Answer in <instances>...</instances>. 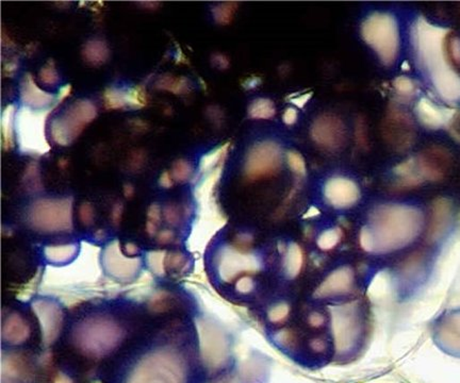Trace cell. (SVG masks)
<instances>
[{"mask_svg": "<svg viewBox=\"0 0 460 383\" xmlns=\"http://www.w3.org/2000/svg\"><path fill=\"white\" fill-rule=\"evenodd\" d=\"M39 77H40L41 83L46 87H54L59 83L60 75L56 71V64L52 60L48 61L46 65L43 66L40 74H39Z\"/></svg>", "mask_w": 460, "mask_h": 383, "instance_id": "19", "label": "cell"}, {"mask_svg": "<svg viewBox=\"0 0 460 383\" xmlns=\"http://www.w3.org/2000/svg\"><path fill=\"white\" fill-rule=\"evenodd\" d=\"M228 149H229V144H224V145L218 146V149H213V151L205 155L200 162V172H211L214 168L220 166V165L218 166V164L225 159Z\"/></svg>", "mask_w": 460, "mask_h": 383, "instance_id": "16", "label": "cell"}, {"mask_svg": "<svg viewBox=\"0 0 460 383\" xmlns=\"http://www.w3.org/2000/svg\"><path fill=\"white\" fill-rule=\"evenodd\" d=\"M286 161H288V164H289L290 168H291L295 174H305V162H304V159L300 153L291 151V153L286 155Z\"/></svg>", "mask_w": 460, "mask_h": 383, "instance_id": "25", "label": "cell"}, {"mask_svg": "<svg viewBox=\"0 0 460 383\" xmlns=\"http://www.w3.org/2000/svg\"><path fill=\"white\" fill-rule=\"evenodd\" d=\"M27 223L33 230L48 234L72 232L74 201L72 197L39 198L29 206Z\"/></svg>", "mask_w": 460, "mask_h": 383, "instance_id": "4", "label": "cell"}, {"mask_svg": "<svg viewBox=\"0 0 460 383\" xmlns=\"http://www.w3.org/2000/svg\"><path fill=\"white\" fill-rule=\"evenodd\" d=\"M56 108L34 110L21 106L15 116V139L19 151L27 155L42 157L52 151L48 139V118Z\"/></svg>", "mask_w": 460, "mask_h": 383, "instance_id": "3", "label": "cell"}, {"mask_svg": "<svg viewBox=\"0 0 460 383\" xmlns=\"http://www.w3.org/2000/svg\"><path fill=\"white\" fill-rule=\"evenodd\" d=\"M362 34L384 65L395 63L399 52V30L393 15L373 13L366 17L362 23Z\"/></svg>", "mask_w": 460, "mask_h": 383, "instance_id": "5", "label": "cell"}, {"mask_svg": "<svg viewBox=\"0 0 460 383\" xmlns=\"http://www.w3.org/2000/svg\"><path fill=\"white\" fill-rule=\"evenodd\" d=\"M452 54H453L454 59L456 61L460 62V40L459 39H454L452 41Z\"/></svg>", "mask_w": 460, "mask_h": 383, "instance_id": "30", "label": "cell"}, {"mask_svg": "<svg viewBox=\"0 0 460 383\" xmlns=\"http://www.w3.org/2000/svg\"><path fill=\"white\" fill-rule=\"evenodd\" d=\"M171 176L176 182H186L190 180L193 174L192 165L186 160H178L171 167Z\"/></svg>", "mask_w": 460, "mask_h": 383, "instance_id": "20", "label": "cell"}, {"mask_svg": "<svg viewBox=\"0 0 460 383\" xmlns=\"http://www.w3.org/2000/svg\"><path fill=\"white\" fill-rule=\"evenodd\" d=\"M416 112L421 124L430 129H440L448 126L456 113L454 109L438 106L426 97L419 100Z\"/></svg>", "mask_w": 460, "mask_h": 383, "instance_id": "10", "label": "cell"}, {"mask_svg": "<svg viewBox=\"0 0 460 383\" xmlns=\"http://www.w3.org/2000/svg\"><path fill=\"white\" fill-rule=\"evenodd\" d=\"M235 8L233 3H223L214 8L213 14L216 21L220 24H228L230 19H233Z\"/></svg>", "mask_w": 460, "mask_h": 383, "instance_id": "22", "label": "cell"}, {"mask_svg": "<svg viewBox=\"0 0 460 383\" xmlns=\"http://www.w3.org/2000/svg\"><path fill=\"white\" fill-rule=\"evenodd\" d=\"M448 34V29L432 24L424 17H419L413 24V48L421 67L428 74L430 80L452 69L446 54Z\"/></svg>", "mask_w": 460, "mask_h": 383, "instance_id": "2", "label": "cell"}, {"mask_svg": "<svg viewBox=\"0 0 460 383\" xmlns=\"http://www.w3.org/2000/svg\"><path fill=\"white\" fill-rule=\"evenodd\" d=\"M395 87L397 93H399L401 95H405V96H409V95H412L413 93L416 92V85H415V83L411 79H409V78L404 77V76L395 79Z\"/></svg>", "mask_w": 460, "mask_h": 383, "instance_id": "23", "label": "cell"}, {"mask_svg": "<svg viewBox=\"0 0 460 383\" xmlns=\"http://www.w3.org/2000/svg\"><path fill=\"white\" fill-rule=\"evenodd\" d=\"M296 118H297V113L294 109H288L284 113V122L288 125H291V124L295 122Z\"/></svg>", "mask_w": 460, "mask_h": 383, "instance_id": "29", "label": "cell"}, {"mask_svg": "<svg viewBox=\"0 0 460 383\" xmlns=\"http://www.w3.org/2000/svg\"><path fill=\"white\" fill-rule=\"evenodd\" d=\"M98 110L93 101L81 98L72 102L63 113L50 122V135L56 145L71 146L83 130L94 122Z\"/></svg>", "mask_w": 460, "mask_h": 383, "instance_id": "6", "label": "cell"}, {"mask_svg": "<svg viewBox=\"0 0 460 383\" xmlns=\"http://www.w3.org/2000/svg\"><path fill=\"white\" fill-rule=\"evenodd\" d=\"M436 92L443 100L455 102L460 100V75L453 69L432 79Z\"/></svg>", "mask_w": 460, "mask_h": 383, "instance_id": "12", "label": "cell"}, {"mask_svg": "<svg viewBox=\"0 0 460 383\" xmlns=\"http://www.w3.org/2000/svg\"><path fill=\"white\" fill-rule=\"evenodd\" d=\"M19 94L23 106L28 108L34 110L56 108V95L41 89L31 74H26L21 79Z\"/></svg>", "mask_w": 460, "mask_h": 383, "instance_id": "9", "label": "cell"}, {"mask_svg": "<svg viewBox=\"0 0 460 383\" xmlns=\"http://www.w3.org/2000/svg\"><path fill=\"white\" fill-rule=\"evenodd\" d=\"M145 162V155L143 151H136L130 159L129 166L132 170L139 171Z\"/></svg>", "mask_w": 460, "mask_h": 383, "instance_id": "26", "label": "cell"}, {"mask_svg": "<svg viewBox=\"0 0 460 383\" xmlns=\"http://www.w3.org/2000/svg\"><path fill=\"white\" fill-rule=\"evenodd\" d=\"M423 215L406 205H385L371 214L369 226L362 228L360 243L366 252H389L403 248L420 233Z\"/></svg>", "mask_w": 460, "mask_h": 383, "instance_id": "1", "label": "cell"}, {"mask_svg": "<svg viewBox=\"0 0 460 383\" xmlns=\"http://www.w3.org/2000/svg\"><path fill=\"white\" fill-rule=\"evenodd\" d=\"M103 102L108 110H122L127 108V89L108 87L103 93Z\"/></svg>", "mask_w": 460, "mask_h": 383, "instance_id": "15", "label": "cell"}, {"mask_svg": "<svg viewBox=\"0 0 460 383\" xmlns=\"http://www.w3.org/2000/svg\"><path fill=\"white\" fill-rule=\"evenodd\" d=\"M72 91H73V87H72L71 85H65L60 87L59 92L56 94V107L62 104L67 97H70V95L72 94Z\"/></svg>", "mask_w": 460, "mask_h": 383, "instance_id": "28", "label": "cell"}, {"mask_svg": "<svg viewBox=\"0 0 460 383\" xmlns=\"http://www.w3.org/2000/svg\"><path fill=\"white\" fill-rule=\"evenodd\" d=\"M282 163L280 147L271 142L257 144L249 151L245 162L244 172L247 178L258 179L272 174Z\"/></svg>", "mask_w": 460, "mask_h": 383, "instance_id": "7", "label": "cell"}, {"mask_svg": "<svg viewBox=\"0 0 460 383\" xmlns=\"http://www.w3.org/2000/svg\"><path fill=\"white\" fill-rule=\"evenodd\" d=\"M78 217L83 226H91L94 221V208L90 202H83L78 210Z\"/></svg>", "mask_w": 460, "mask_h": 383, "instance_id": "24", "label": "cell"}, {"mask_svg": "<svg viewBox=\"0 0 460 383\" xmlns=\"http://www.w3.org/2000/svg\"><path fill=\"white\" fill-rule=\"evenodd\" d=\"M313 137L319 143L327 147H337L342 143L344 130L339 120L335 118H322L313 128Z\"/></svg>", "mask_w": 460, "mask_h": 383, "instance_id": "11", "label": "cell"}, {"mask_svg": "<svg viewBox=\"0 0 460 383\" xmlns=\"http://www.w3.org/2000/svg\"><path fill=\"white\" fill-rule=\"evenodd\" d=\"M249 116L256 120H266L274 116L275 106L269 99H257L249 106Z\"/></svg>", "mask_w": 460, "mask_h": 383, "instance_id": "18", "label": "cell"}, {"mask_svg": "<svg viewBox=\"0 0 460 383\" xmlns=\"http://www.w3.org/2000/svg\"><path fill=\"white\" fill-rule=\"evenodd\" d=\"M25 188L29 193H38L43 190L42 177H41L40 167L36 162L29 163L25 170L24 178H23Z\"/></svg>", "mask_w": 460, "mask_h": 383, "instance_id": "17", "label": "cell"}, {"mask_svg": "<svg viewBox=\"0 0 460 383\" xmlns=\"http://www.w3.org/2000/svg\"><path fill=\"white\" fill-rule=\"evenodd\" d=\"M174 178L171 176V173L169 171H165L163 174L160 175L159 186L163 188H171L174 184Z\"/></svg>", "mask_w": 460, "mask_h": 383, "instance_id": "27", "label": "cell"}, {"mask_svg": "<svg viewBox=\"0 0 460 383\" xmlns=\"http://www.w3.org/2000/svg\"><path fill=\"white\" fill-rule=\"evenodd\" d=\"M324 197L335 209L353 207L360 198V190L356 182L345 177H333L324 186Z\"/></svg>", "mask_w": 460, "mask_h": 383, "instance_id": "8", "label": "cell"}, {"mask_svg": "<svg viewBox=\"0 0 460 383\" xmlns=\"http://www.w3.org/2000/svg\"><path fill=\"white\" fill-rule=\"evenodd\" d=\"M125 197L132 198L134 195V186L130 184H126L124 186Z\"/></svg>", "mask_w": 460, "mask_h": 383, "instance_id": "31", "label": "cell"}, {"mask_svg": "<svg viewBox=\"0 0 460 383\" xmlns=\"http://www.w3.org/2000/svg\"><path fill=\"white\" fill-rule=\"evenodd\" d=\"M17 106L13 104L8 105L3 110L1 120H0V131H1V144L5 151H9L14 147L15 142V116H17Z\"/></svg>", "mask_w": 460, "mask_h": 383, "instance_id": "13", "label": "cell"}, {"mask_svg": "<svg viewBox=\"0 0 460 383\" xmlns=\"http://www.w3.org/2000/svg\"><path fill=\"white\" fill-rule=\"evenodd\" d=\"M185 83H183L182 79L179 80V79H175L173 77H163L160 78L159 80L156 83V87L160 89H165V91H169V92L180 93L181 89L185 87Z\"/></svg>", "mask_w": 460, "mask_h": 383, "instance_id": "21", "label": "cell"}, {"mask_svg": "<svg viewBox=\"0 0 460 383\" xmlns=\"http://www.w3.org/2000/svg\"><path fill=\"white\" fill-rule=\"evenodd\" d=\"M83 59L91 65L98 66L106 63L110 57V50L105 41L93 39L87 41L83 48Z\"/></svg>", "mask_w": 460, "mask_h": 383, "instance_id": "14", "label": "cell"}]
</instances>
